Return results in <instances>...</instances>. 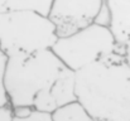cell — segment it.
Masks as SVG:
<instances>
[{"label":"cell","instance_id":"cell-1","mask_svg":"<svg viewBox=\"0 0 130 121\" xmlns=\"http://www.w3.org/2000/svg\"><path fill=\"white\" fill-rule=\"evenodd\" d=\"M76 101L97 121H130V66L125 56L75 72Z\"/></svg>","mask_w":130,"mask_h":121},{"label":"cell","instance_id":"cell-2","mask_svg":"<svg viewBox=\"0 0 130 121\" xmlns=\"http://www.w3.org/2000/svg\"><path fill=\"white\" fill-rule=\"evenodd\" d=\"M68 68L51 50L17 52L6 56L4 88L11 107H32Z\"/></svg>","mask_w":130,"mask_h":121},{"label":"cell","instance_id":"cell-3","mask_svg":"<svg viewBox=\"0 0 130 121\" xmlns=\"http://www.w3.org/2000/svg\"><path fill=\"white\" fill-rule=\"evenodd\" d=\"M57 38L47 15L33 10L0 13V50L5 56L51 49Z\"/></svg>","mask_w":130,"mask_h":121},{"label":"cell","instance_id":"cell-4","mask_svg":"<svg viewBox=\"0 0 130 121\" xmlns=\"http://www.w3.org/2000/svg\"><path fill=\"white\" fill-rule=\"evenodd\" d=\"M51 50L71 71L115 56H125V48L114 39L107 27L96 23L67 37L57 38Z\"/></svg>","mask_w":130,"mask_h":121},{"label":"cell","instance_id":"cell-5","mask_svg":"<svg viewBox=\"0 0 130 121\" xmlns=\"http://www.w3.org/2000/svg\"><path fill=\"white\" fill-rule=\"evenodd\" d=\"M101 4L102 0H52L47 16L57 37H67L92 24Z\"/></svg>","mask_w":130,"mask_h":121},{"label":"cell","instance_id":"cell-6","mask_svg":"<svg viewBox=\"0 0 130 121\" xmlns=\"http://www.w3.org/2000/svg\"><path fill=\"white\" fill-rule=\"evenodd\" d=\"M75 101V72L67 70L45 93L34 100L32 109L36 111L52 114L57 109Z\"/></svg>","mask_w":130,"mask_h":121},{"label":"cell","instance_id":"cell-7","mask_svg":"<svg viewBox=\"0 0 130 121\" xmlns=\"http://www.w3.org/2000/svg\"><path fill=\"white\" fill-rule=\"evenodd\" d=\"M109 13V30L116 43L125 48L130 39V0H105Z\"/></svg>","mask_w":130,"mask_h":121},{"label":"cell","instance_id":"cell-8","mask_svg":"<svg viewBox=\"0 0 130 121\" xmlns=\"http://www.w3.org/2000/svg\"><path fill=\"white\" fill-rule=\"evenodd\" d=\"M52 0H0V13L15 10H33L47 15Z\"/></svg>","mask_w":130,"mask_h":121},{"label":"cell","instance_id":"cell-9","mask_svg":"<svg viewBox=\"0 0 130 121\" xmlns=\"http://www.w3.org/2000/svg\"><path fill=\"white\" fill-rule=\"evenodd\" d=\"M51 116L53 121H97L77 101L57 109L51 114Z\"/></svg>","mask_w":130,"mask_h":121},{"label":"cell","instance_id":"cell-10","mask_svg":"<svg viewBox=\"0 0 130 121\" xmlns=\"http://www.w3.org/2000/svg\"><path fill=\"white\" fill-rule=\"evenodd\" d=\"M5 63H6V56L0 50V106L9 103L8 96L4 88V71H5Z\"/></svg>","mask_w":130,"mask_h":121},{"label":"cell","instance_id":"cell-11","mask_svg":"<svg viewBox=\"0 0 130 121\" xmlns=\"http://www.w3.org/2000/svg\"><path fill=\"white\" fill-rule=\"evenodd\" d=\"M13 121H53V120H52L51 114L41 112V111H36V110H33L29 115H27V116H24V117L14 116Z\"/></svg>","mask_w":130,"mask_h":121},{"label":"cell","instance_id":"cell-12","mask_svg":"<svg viewBox=\"0 0 130 121\" xmlns=\"http://www.w3.org/2000/svg\"><path fill=\"white\" fill-rule=\"evenodd\" d=\"M109 22H110V13H109V9H107L105 0H102V4L100 6V10H99L93 23L102 25V27H109Z\"/></svg>","mask_w":130,"mask_h":121},{"label":"cell","instance_id":"cell-13","mask_svg":"<svg viewBox=\"0 0 130 121\" xmlns=\"http://www.w3.org/2000/svg\"><path fill=\"white\" fill-rule=\"evenodd\" d=\"M14 119V111L13 107L6 103L0 106V121H13Z\"/></svg>","mask_w":130,"mask_h":121},{"label":"cell","instance_id":"cell-14","mask_svg":"<svg viewBox=\"0 0 130 121\" xmlns=\"http://www.w3.org/2000/svg\"><path fill=\"white\" fill-rule=\"evenodd\" d=\"M125 59H126L128 64L130 66V39L128 40V43L125 44Z\"/></svg>","mask_w":130,"mask_h":121}]
</instances>
